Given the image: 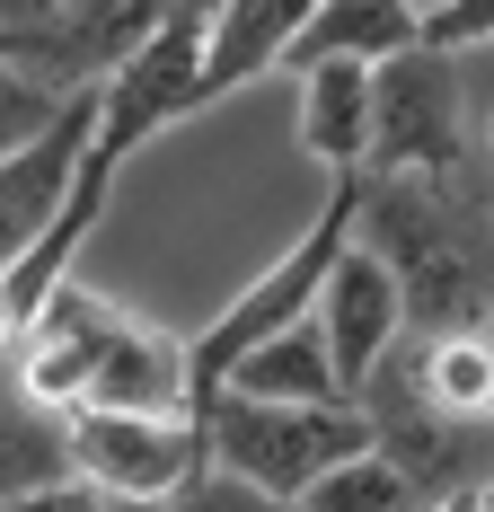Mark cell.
Instances as JSON below:
<instances>
[{
  "label": "cell",
  "instance_id": "19",
  "mask_svg": "<svg viewBox=\"0 0 494 512\" xmlns=\"http://www.w3.org/2000/svg\"><path fill=\"white\" fill-rule=\"evenodd\" d=\"M424 53H468V45H494V0H442L424 27Z\"/></svg>",
  "mask_w": 494,
  "mask_h": 512
},
{
  "label": "cell",
  "instance_id": "6",
  "mask_svg": "<svg viewBox=\"0 0 494 512\" xmlns=\"http://www.w3.org/2000/svg\"><path fill=\"white\" fill-rule=\"evenodd\" d=\"M468 168V89L450 53H397L371 71V159L362 177H459Z\"/></svg>",
  "mask_w": 494,
  "mask_h": 512
},
{
  "label": "cell",
  "instance_id": "17",
  "mask_svg": "<svg viewBox=\"0 0 494 512\" xmlns=\"http://www.w3.org/2000/svg\"><path fill=\"white\" fill-rule=\"evenodd\" d=\"M292 512H433V504L406 486V468H397V460H380V451H353V460H336Z\"/></svg>",
  "mask_w": 494,
  "mask_h": 512
},
{
  "label": "cell",
  "instance_id": "2",
  "mask_svg": "<svg viewBox=\"0 0 494 512\" xmlns=\"http://www.w3.org/2000/svg\"><path fill=\"white\" fill-rule=\"evenodd\" d=\"M353 204H362V177H336V186H327V212H318V221H309L256 283H239V292L186 336V389H195V415L221 398V380H230L256 345H274L283 327H300V318L318 309V283H327V265H336L345 239H353Z\"/></svg>",
  "mask_w": 494,
  "mask_h": 512
},
{
  "label": "cell",
  "instance_id": "13",
  "mask_svg": "<svg viewBox=\"0 0 494 512\" xmlns=\"http://www.w3.org/2000/svg\"><path fill=\"white\" fill-rule=\"evenodd\" d=\"M415 9L406 0H318V18L300 27V45L283 71H309V62H362V71H380L397 53H415Z\"/></svg>",
  "mask_w": 494,
  "mask_h": 512
},
{
  "label": "cell",
  "instance_id": "11",
  "mask_svg": "<svg viewBox=\"0 0 494 512\" xmlns=\"http://www.w3.org/2000/svg\"><path fill=\"white\" fill-rule=\"evenodd\" d=\"M80 151H89V98H71L36 142H18L0 159V274L53 230V212H62L71 177H80Z\"/></svg>",
  "mask_w": 494,
  "mask_h": 512
},
{
  "label": "cell",
  "instance_id": "18",
  "mask_svg": "<svg viewBox=\"0 0 494 512\" xmlns=\"http://www.w3.org/2000/svg\"><path fill=\"white\" fill-rule=\"evenodd\" d=\"M62 106H71V98H45L36 80H18V71L0 62V159L18 151V142H36V133H45Z\"/></svg>",
  "mask_w": 494,
  "mask_h": 512
},
{
  "label": "cell",
  "instance_id": "16",
  "mask_svg": "<svg viewBox=\"0 0 494 512\" xmlns=\"http://www.w3.org/2000/svg\"><path fill=\"white\" fill-rule=\"evenodd\" d=\"M71 477V442H62V415H36L18 398V380H9V362H0V512L27 504V495H45Z\"/></svg>",
  "mask_w": 494,
  "mask_h": 512
},
{
  "label": "cell",
  "instance_id": "4",
  "mask_svg": "<svg viewBox=\"0 0 494 512\" xmlns=\"http://www.w3.org/2000/svg\"><path fill=\"white\" fill-rule=\"evenodd\" d=\"M45 309H62V327L80 336L89 354V407L106 415H195V389H186V336L159 327L142 309H124L98 283H62Z\"/></svg>",
  "mask_w": 494,
  "mask_h": 512
},
{
  "label": "cell",
  "instance_id": "9",
  "mask_svg": "<svg viewBox=\"0 0 494 512\" xmlns=\"http://www.w3.org/2000/svg\"><path fill=\"white\" fill-rule=\"evenodd\" d=\"M318 345H327V362H336V380H345V398L389 362V345L406 336V309H397V283L389 265L362 248V239H345V256L327 265V283H318Z\"/></svg>",
  "mask_w": 494,
  "mask_h": 512
},
{
  "label": "cell",
  "instance_id": "7",
  "mask_svg": "<svg viewBox=\"0 0 494 512\" xmlns=\"http://www.w3.org/2000/svg\"><path fill=\"white\" fill-rule=\"evenodd\" d=\"M195 71H203V18L177 9L142 53H124L98 89H89V151L115 159V168H133L159 133H177L195 115Z\"/></svg>",
  "mask_w": 494,
  "mask_h": 512
},
{
  "label": "cell",
  "instance_id": "15",
  "mask_svg": "<svg viewBox=\"0 0 494 512\" xmlns=\"http://www.w3.org/2000/svg\"><path fill=\"white\" fill-rule=\"evenodd\" d=\"M406 371H415V398L442 415V424L494 433V327H477V336H433V345L406 336Z\"/></svg>",
  "mask_w": 494,
  "mask_h": 512
},
{
  "label": "cell",
  "instance_id": "21",
  "mask_svg": "<svg viewBox=\"0 0 494 512\" xmlns=\"http://www.w3.org/2000/svg\"><path fill=\"white\" fill-rule=\"evenodd\" d=\"M62 0H0V36H27V27H45Z\"/></svg>",
  "mask_w": 494,
  "mask_h": 512
},
{
  "label": "cell",
  "instance_id": "14",
  "mask_svg": "<svg viewBox=\"0 0 494 512\" xmlns=\"http://www.w3.org/2000/svg\"><path fill=\"white\" fill-rule=\"evenodd\" d=\"M221 398H256V407H353L345 380H336V362H327V345H318V318H300L274 345H256V354L221 380Z\"/></svg>",
  "mask_w": 494,
  "mask_h": 512
},
{
  "label": "cell",
  "instance_id": "12",
  "mask_svg": "<svg viewBox=\"0 0 494 512\" xmlns=\"http://www.w3.org/2000/svg\"><path fill=\"white\" fill-rule=\"evenodd\" d=\"M292 80H300V115H292L300 151L327 177H362V159H371V71L362 62H309Z\"/></svg>",
  "mask_w": 494,
  "mask_h": 512
},
{
  "label": "cell",
  "instance_id": "1",
  "mask_svg": "<svg viewBox=\"0 0 494 512\" xmlns=\"http://www.w3.org/2000/svg\"><path fill=\"white\" fill-rule=\"evenodd\" d=\"M353 239L389 265L415 345L494 327V186L477 159L459 177H362Z\"/></svg>",
  "mask_w": 494,
  "mask_h": 512
},
{
  "label": "cell",
  "instance_id": "8",
  "mask_svg": "<svg viewBox=\"0 0 494 512\" xmlns=\"http://www.w3.org/2000/svg\"><path fill=\"white\" fill-rule=\"evenodd\" d=\"M177 18V0H62L45 27L0 36V62L18 80H36L45 98H89L124 53H142Z\"/></svg>",
  "mask_w": 494,
  "mask_h": 512
},
{
  "label": "cell",
  "instance_id": "22",
  "mask_svg": "<svg viewBox=\"0 0 494 512\" xmlns=\"http://www.w3.org/2000/svg\"><path fill=\"white\" fill-rule=\"evenodd\" d=\"M433 512H486V504H477V495H459V504H433Z\"/></svg>",
  "mask_w": 494,
  "mask_h": 512
},
{
  "label": "cell",
  "instance_id": "23",
  "mask_svg": "<svg viewBox=\"0 0 494 512\" xmlns=\"http://www.w3.org/2000/svg\"><path fill=\"white\" fill-rule=\"evenodd\" d=\"M406 9H415V27H424V18H433V9H442V0H406Z\"/></svg>",
  "mask_w": 494,
  "mask_h": 512
},
{
  "label": "cell",
  "instance_id": "24",
  "mask_svg": "<svg viewBox=\"0 0 494 512\" xmlns=\"http://www.w3.org/2000/svg\"><path fill=\"white\" fill-rule=\"evenodd\" d=\"M177 9H195V18H203V9H212V0H177Z\"/></svg>",
  "mask_w": 494,
  "mask_h": 512
},
{
  "label": "cell",
  "instance_id": "5",
  "mask_svg": "<svg viewBox=\"0 0 494 512\" xmlns=\"http://www.w3.org/2000/svg\"><path fill=\"white\" fill-rule=\"evenodd\" d=\"M71 442V477L115 512H168L203 468V415H106L80 407L62 424Z\"/></svg>",
  "mask_w": 494,
  "mask_h": 512
},
{
  "label": "cell",
  "instance_id": "20",
  "mask_svg": "<svg viewBox=\"0 0 494 512\" xmlns=\"http://www.w3.org/2000/svg\"><path fill=\"white\" fill-rule=\"evenodd\" d=\"M168 512H292V504H265V495H247L239 477H221V468H203V477H195V486H186V495H177Z\"/></svg>",
  "mask_w": 494,
  "mask_h": 512
},
{
  "label": "cell",
  "instance_id": "10",
  "mask_svg": "<svg viewBox=\"0 0 494 512\" xmlns=\"http://www.w3.org/2000/svg\"><path fill=\"white\" fill-rule=\"evenodd\" d=\"M318 18V0H212L203 9V71H195V115L239 98L247 80L283 71L300 27Z\"/></svg>",
  "mask_w": 494,
  "mask_h": 512
},
{
  "label": "cell",
  "instance_id": "3",
  "mask_svg": "<svg viewBox=\"0 0 494 512\" xmlns=\"http://www.w3.org/2000/svg\"><path fill=\"white\" fill-rule=\"evenodd\" d=\"M353 451H371L362 407H256V398H212L203 407V460L239 477L265 504H300L318 477Z\"/></svg>",
  "mask_w": 494,
  "mask_h": 512
}]
</instances>
